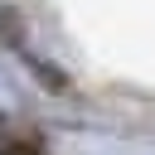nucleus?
<instances>
[{
	"instance_id": "1",
	"label": "nucleus",
	"mask_w": 155,
	"mask_h": 155,
	"mask_svg": "<svg viewBox=\"0 0 155 155\" xmlns=\"http://www.w3.org/2000/svg\"><path fill=\"white\" fill-rule=\"evenodd\" d=\"M0 155H39V145H29V140H0Z\"/></svg>"
}]
</instances>
